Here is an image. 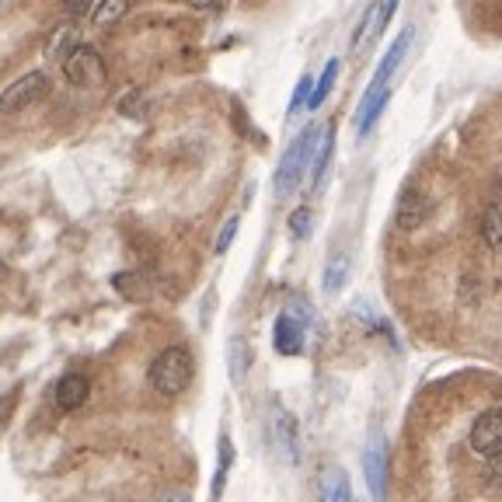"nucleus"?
Wrapping results in <instances>:
<instances>
[{"label": "nucleus", "mask_w": 502, "mask_h": 502, "mask_svg": "<svg viewBox=\"0 0 502 502\" xmlns=\"http://www.w3.org/2000/svg\"><path fill=\"white\" fill-rule=\"evenodd\" d=\"M408 46H412V28H405L398 39L391 42V49L384 53L381 67H377V74H373V80H370L367 95H363V101H360V112H356V130H360V136H367L370 130L377 126V119H381V112H384L387 98H391V80H394V74H398V67H402V59H405Z\"/></svg>", "instance_id": "f257e3e1"}, {"label": "nucleus", "mask_w": 502, "mask_h": 502, "mask_svg": "<svg viewBox=\"0 0 502 502\" xmlns=\"http://www.w3.org/2000/svg\"><path fill=\"white\" fill-rule=\"evenodd\" d=\"M193 352L185 346H168L164 352H157V360L151 363V387L157 394L174 398V394H182L185 387L193 384Z\"/></svg>", "instance_id": "f03ea898"}, {"label": "nucleus", "mask_w": 502, "mask_h": 502, "mask_svg": "<svg viewBox=\"0 0 502 502\" xmlns=\"http://www.w3.org/2000/svg\"><path fill=\"white\" fill-rule=\"evenodd\" d=\"M318 136H321V130L308 126V130L290 143V151L283 154L279 172H276V195H279V199H287V195L300 185L304 172L310 168V157H314V147H318Z\"/></svg>", "instance_id": "7ed1b4c3"}, {"label": "nucleus", "mask_w": 502, "mask_h": 502, "mask_svg": "<svg viewBox=\"0 0 502 502\" xmlns=\"http://www.w3.org/2000/svg\"><path fill=\"white\" fill-rule=\"evenodd\" d=\"M46 95H49V78H46L42 70H32V74L15 80L11 88H4V95H0V116H18V112H25V109L36 105V101H42Z\"/></svg>", "instance_id": "20e7f679"}, {"label": "nucleus", "mask_w": 502, "mask_h": 502, "mask_svg": "<svg viewBox=\"0 0 502 502\" xmlns=\"http://www.w3.org/2000/svg\"><path fill=\"white\" fill-rule=\"evenodd\" d=\"M59 63H63L67 80L78 84V88L105 84V59L98 57V49H91V46H74L67 57L59 59Z\"/></svg>", "instance_id": "39448f33"}, {"label": "nucleus", "mask_w": 502, "mask_h": 502, "mask_svg": "<svg viewBox=\"0 0 502 502\" xmlns=\"http://www.w3.org/2000/svg\"><path fill=\"white\" fill-rule=\"evenodd\" d=\"M436 213V199L419 189V185H408L405 193L398 195V206H394V224L402 231H419L429 224V216Z\"/></svg>", "instance_id": "423d86ee"}, {"label": "nucleus", "mask_w": 502, "mask_h": 502, "mask_svg": "<svg viewBox=\"0 0 502 502\" xmlns=\"http://www.w3.org/2000/svg\"><path fill=\"white\" fill-rule=\"evenodd\" d=\"M467 444L482 457H502V408H488L475 419Z\"/></svg>", "instance_id": "0eeeda50"}, {"label": "nucleus", "mask_w": 502, "mask_h": 502, "mask_svg": "<svg viewBox=\"0 0 502 502\" xmlns=\"http://www.w3.org/2000/svg\"><path fill=\"white\" fill-rule=\"evenodd\" d=\"M363 475H367L370 496L377 502H384L387 499V440L381 433H373L367 450H363Z\"/></svg>", "instance_id": "6e6552de"}, {"label": "nucleus", "mask_w": 502, "mask_h": 502, "mask_svg": "<svg viewBox=\"0 0 502 502\" xmlns=\"http://www.w3.org/2000/svg\"><path fill=\"white\" fill-rule=\"evenodd\" d=\"M272 436H276V446H279V457L297 467L300 461V433H297V419H293L287 408H276L272 415Z\"/></svg>", "instance_id": "1a4fd4ad"}, {"label": "nucleus", "mask_w": 502, "mask_h": 502, "mask_svg": "<svg viewBox=\"0 0 502 502\" xmlns=\"http://www.w3.org/2000/svg\"><path fill=\"white\" fill-rule=\"evenodd\" d=\"M272 346L279 356H297L304 349V325L297 314H279L276 329H272Z\"/></svg>", "instance_id": "9d476101"}, {"label": "nucleus", "mask_w": 502, "mask_h": 502, "mask_svg": "<svg viewBox=\"0 0 502 502\" xmlns=\"http://www.w3.org/2000/svg\"><path fill=\"white\" fill-rule=\"evenodd\" d=\"M394 7H398V0H373L370 11H367V18L360 21V28H356L352 46H363L367 39H377V36L387 28V21H391V15H394Z\"/></svg>", "instance_id": "9b49d317"}, {"label": "nucleus", "mask_w": 502, "mask_h": 502, "mask_svg": "<svg viewBox=\"0 0 502 502\" xmlns=\"http://www.w3.org/2000/svg\"><path fill=\"white\" fill-rule=\"evenodd\" d=\"M91 394V381L84 373H67L57 384V408L59 412H78Z\"/></svg>", "instance_id": "f8f14e48"}, {"label": "nucleus", "mask_w": 502, "mask_h": 502, "mask_svg": "<svg viewBox=\"0 0 502 502\" xmlns=\"http://www.w3.org/2000/svg\"><path fill=\"white\" fill-rule=\"evenodd\" d=\"M318 492H321V502H356L352 499L349 475L342 467H321V475H318Z\"/></svg>", "instance_id": "ddd939ff"}, {"label": "nucleus", "mask_w": 502, "mask_h": 502, "mask_svg": "<svg viewBox=\"0 0 502 502\" xmlns=\"http://www.w3.org/2000/svg\"><path fill=\"white\" fill-rule=\"evenodd\" d=\"M331 151H335V126H325L321 136H318V147H314V157H310V185L318 189L321 178L329 172V161H331Z\"/></svg>", "instance_id": "4468645a"}, {"label": "nucleus", "mask_w": 502, "mask_h": 502, "mask_svg": "<svg viewBox=\"0 0 502 502\" xmlns=\"http://www.w3.org/2000/svg\"><path fill=\"white\" fill-rule=\"evenodd\" d=\"M251 370V346L248 339H241V335H234L231 346H227V373H231V384H245V377H248Z\"/></svg>", "instance_id": "2eb2a0df"}, {"label": "nucleus", "mask_w": 502, "mask_h": 502, "mask_svg": "<svg viewBox=\"0 0 502 502\" xmlns=\"http://www.w3.org/2000/svg\"><path fill=\"white\" fill-rule=\"evenodd\" d=\"M231 464H234V444L231 436L224 433L220 436V446H216V471H213V499L224 496V485H227V475H231Z\"/></svg>", "instance_id": "dca6fc26"}, {"label": "nucleus", "mask_w": 502, "mask_h": 502, "mask_svg": "<svg viewBox=\"0 0 502 502\" xmlns=\"http://www.w3.org/2000/svg\"><path fill=\"white\" fill-rule=\"evenodd\" d=\"M339 59H329L325 63V70H321V78H318V84L310 88V98H308V109L314 112V109H321L325 105V98L331 95V88H335V78H339Z\"/></svg>", "instance_id": "f3484780"}, {"label": "nucleus", "mask_w": 502, "mask_h": 502, "mask_svg": "<svg viewBox=\"0 0 502 502\" xmlns=\"http://www.w3.org/2000/svg\"><path fill=\"white\" fill-rule=\"evenodd\" d=\"M112 287H116L122 297H130V300H140V297H147V279H143V272H119L112 276Z\"/></svg>", "instance_id": "a211bd4d"}, {"label": "nucleus", "mask_w": 502, "mask_h": 502, "mask_svg": "<svg viewBox=\"0 0 502 502\" xmlns=\"http://www.w3.org/2000/svg\"><path fill=\"white\" fill-rule=\"evenodd\" d=\"M482 237L492 251H502V210L499 206H488L482 216Z\"/></svg>", "instance_id": "6ab92c4d"}, {"label": "nucleus", "mask_w": 502, "mask_h": 502, "mask_svg": "<svg viewBox=\"0 0 502 502\" xmlns=\"http://www.w3.org/2000/svg\"><path fill=\"white\" fill-rule=\"evenodd\" d=\"M346 272H349V255H331L329 269H325V293H339L342 283H346Z\"/></svg>", "instance_id": "aec40b11"}, {"label": "nucleus", "mask_w": 502, "mask_h": 502, "mask_svg": "<svg viewBox=\"0 0 502 502\" xmlns=\"http://www.w3.org/2000/svg\"><path fill=\"white\" fill-rule=\"evenodd\" d=\"M237 227H241V220L237 216H231L227 224H224V231H220V237H216V255H224V251L234 245V237H237Z\"/></svg>", "instance_id": "412c9836"}, {"label": "nucleus", "mask_w": 502, "mask_h": 502, "mask_svg": "<svg viewBox=\"0 0 502 502\" xmlns=\"http://www.w3.org/2000/svg\"><path fill=\"white\" fill-rule=\"evenodd\" d=\"M290 231H293V237H308V234H310V210H308V206L293 210V216H290Z\"/></svg>", "instance_id": "4be33fe9"}, {"label": "nucleus", "mask_w": 502, "mask_h": 502, "mask_svg": "<svg viewBox=\"0 0 502 502\" xmlns=\"http://www.w3.org/2000/svg\"><path fill=\"white\" fill-rule=\"evenodd\" d=\"M310 88H314V80H310V78H300V84H297V91H293V98H290V116H293V112H300V109L308 105Z\"/></svg>", "instance_id": "5701e85b"}, {"label": "nucleus", "mask_w": 502, "mask_h": 502, "mask_svg": "<svg viewBox=\"0 0 502 502\" xmlns=\"http://www.w3.org/2000/svg\"><path fill=\"white\" fill-rule=\"evenodd\" d=\"M119 15H126V0H105L95 11V21H112Z\"/></svg>", "instance_id": "b1692460"}, {"label": "nucleus", "mask_w": 502, "mask_h": 502, "mask_svg": "<svg viewBox=\"0 0 502 502\" xmlns=\"http://www.w3.org/2000/svg\"><path fill=\"white\" fill-rule=\"evenodd\" d=\"M161 502H193V499H189L185 492H174V496H164V499H161Z\"/></svg>", "instance_id": "393cba45"}, {"label": "nucleus", "mask_w": 502, "mask_h": 502, "mask_svg": "<svg viewBox=\"0 0 502 502\" xmlns=\"http://www.w3.org/2000/svg\"><path fill=\"white\" fill-rule=\"evenodd\" d=\"M4 279H7V266H4V262H0V283H4Z\"/></svg>", "instance_id": "a878e982"}, {"label": "nucleus", "mask_w": 502, "mask_h": 502, "mask_svg": "<svg viewBox=\"0 0 502 502\" xmlns=\"http://www.w3.org/2000/svg\"><path fill=\"white\" fill-rule=\"evenodd\" d=\"M499 199H502V178H499Z\"/></svg>", "instance_id": "bb28decb"}]
</instances>
